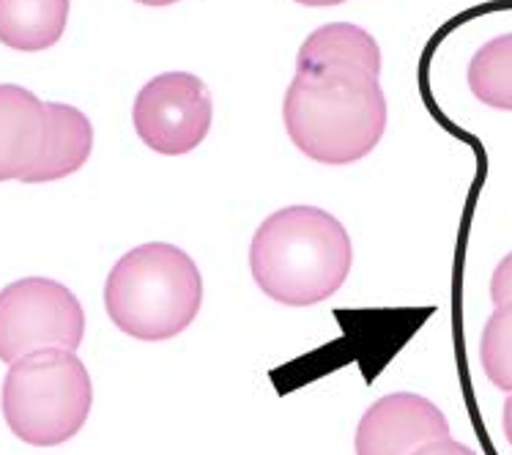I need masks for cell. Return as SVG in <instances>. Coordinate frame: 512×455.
Returning a JSON list of instances; mask_svg holds the SVG:
<instances>
[{
    "label": "cell",
    "mask_w": 512,
    "mask_h": 455,
    "mask_svg": "<svg viewBox=\"0 0 512 455\" xmlns=\"http://www.w3.org/2000/svg\"><path fill=\"white\" fill-rule=\"evenodd\" d=\"M354 264L343 223L318 206H285L269 214L250 244V269L263 294L307 307L337 294Z\"/></svg>",
    "instance_id": "obj_1"
},
{
    "label": "cell",
    "mask_w": 512,
    "mask_h": 455,
    "mask_svg": "<svg viewBox=\"0 0 512 455\" xmlns=\"http://www.w3.org/2000/svg\"><path fill=\"white\" fill-rule=\"evenodd\" d=\"M203 277L184 250L168 242L140 244L107 275V316L135 340H170L198 318Z\"/></svg>",
    "instance_id": "obj_2"
},
{
    "label": "cell",
    "mask_w": 512,
    "mask_h": 455,
    "mask_svg": "<svg viewBox=\"0 0 512 455\" xmlns=\"http://www.w3.org/2000/svg\"><path fill=\"white\" fill-rule=\"evenodd\" d=\"M387 96L378 80L293 77L283 99L288 138L321 165H351L376 149L387 132Z\"/></svg>",
    "instance_id": "obj_3"
},
{
    "label": "cell",
    "mask_w": 512,
    "mask_h": 455,
    "mask_svg": "<svg viewBox=\"0 0 512 455\" xmlns=\"http://www.w3.org/2000/svg\"><path fill=\"white\" fill-rule=\"evenodd\" d=\"M3 417L31 447H58L80 434L91 414L94 384L83 360L66 349H42L9 365Z\"/></svg>",
    "instance_id": "obj_4"
},
{
    "label": "cell",
    "mask_w": 512,
    "mask_h": 455,
    "mask_svg": "<svg viewBox=\"0 0 512 455\" xmlns=\"http://www.w3.org/2000/svg\"><path fill=\"white\" fill-rule=\"evenodd\" d=\"M83 335L80 299L50 277H25L0 291V360L6 365L42 349L74 351Z\"/></svg>",
    "instance_id": "obj_5"
},
{
    "label": "cell",
    "mask_w": 512,
    "mask_h": 455,
    "mask_svg": "<svg viewBox=\"0 0 512 455\" xmlns=\"http://www.w3.org/2000/svg\"><path fill=\"white\" fill-rule=\"evenodd\" d=\"M214 118L209 85L189 72H168L148 80L135 99L132 121L148 149L181 157L206 140Z\"/></svg>",
    "instance_id": "obj_6"
},
{
    "label": "cell",
    "mask_w": 512,
    "mask_h": 455,
    "mask_svg": "<svg viewBox=\"0 0 512 455\" xmlns=\"http://www.w3.org/2000/svg\"><path fill=\"white\" fill-rule=\"evenodd\" d=\"M447 436L450 423L436 403L414 392H392L373 403L359 420L356 455H411Z\"/></svg>",
    "instance_id": "obj_7"
},
{
    "label": "cell",
    "mask_w": 512,
    "mask_h": 455,
    "mask_svg": "<svg viewBox=\"0 0 512 455\" xmlns=\"http://www.w3.org/2000/svg\"><path fill=\"white\" fill-rule=\"evenodd\" d=\"M296 75L313 80H378L381 50L376 39L351 22H329L304 39Z\"/></svg>",
    "instance_id": "obj_8"
},
{
    "label": "cell",
    "mask_w": 512,
    "mask_h": 455,
    "mask_svg": "<svg viewBox=\"0 0 512 455\" xmlns=\"http://www.w3.org/2000/svg\"><path fill=\"white\" fill-rule=\"evenodd\" d=\"M44 102L22 85H0V181H22L42 157Z\"/></svg>",
    "instance_id": "obj_9"
},
{
    "label": "cell",
    "mask_w": 512,
    "mask_h": 455,
    "mask_svg": "<svg viewBox=\"0 0 512 455\" xmlns=\"http://www.w3.org/2000/svg\"><path fill=\"white\" fill-rule=\"evenodd\" d=\"M44 116H47L44 151L22 184L66 179L83 168L94 151V127L83 110L61 102H44Z\"/></svg>",
    "instance_id": "obj_10"
},
{
    "label": "cell",
    "mask_w": 512,
    "mask_h": 455,
    "mask_svg": "<svg viewBox=\"0 0 512 455\" xmlns=\"http://www.w3.org/2000/svg\"><path fill=\"white\" fill-rule=\"evenodd\" d=\"M69 0H0V42L17 53H42L66 31Z\"/></svg>",
    "instance_id": "obj_11"
},
{
    "label": "cell",
    "mask_w": 512,
    "mask_h": 455,
    "mask_svg": "<svg viewBox=\"0 0 512 455\" xmlns=\"http://www.w3.org/2000/svg\"><path fill=\"white\" fill-rule=\"evenodd\" d=\"M469 88L482 105L512 113V33L496 36L474 53Z\"/></svg>",
    "instance_id": "obj_12"
},
{
    "label": "cell",
    "mask_w": 512,
    "mask_h": 455,
    "mask_svg": "<svg viewBox=\"0 0 512 455\" xmlns=\"http://www.w3.org/2000/svg\"><path fill=\"white\" fill-rule=\"evenodd\" d=\"M480 362L493 387L512 392V302L496 305L482 329Z\"/></svg>",
    "instance_id": "obj_13"
},
{
    "label": "cell",
    "mask_w": 512,
    "mask_h": 455,
    "mask_svg": "<svg viewBox=\"0 0 512 455\" xmlns=\"http://www.w3.org/2000/svg\"><path fill=\"white\" fill-rule=\"evenodd\" d=\"M491 299L493 305H504L512 302V253L504 255L502 264L496 266L491 277Z\"/></svg>",
    "instance_id": "obj_14"
},
{
    "label": "cell",
    "mask_w": 512,
    "mask_h": 455,
    "mask_svg": "<svg viewBox=\"0 0 512 455\" xmlns=\"http://www.w3.org/2000/svg\"><path fill=\"white\" fill-rule=\"evenodd\" d=\"M411 455H477L471 447L460 445L455 439H436V442H428V445H422L419 450H414Z\"/></svg>",
    "instance_id": "obj_15"
},
{
    "label": "cell",
    "mask_w": 512,
    "mask_h": 455,
    "mask_svg": "<svg viewBox=\"0 0 512 455\" xmlns=\"http://www.w3.org/2000/svg\"><path fill=\"white\" fill-rule=\"evenodd\" d=\"M502 425H504V436L512 447V395L504 401V414H502Z\"/></svg>",
    "instance_id": "obj_16"
},
{
    "label": "cell",
    "mask_w": 512,
    "mask_h": 455,
    "mask_svg": "<svg viewBox=\"0 0 512 455\" xmlns=\"http://www.w3.org/2000/svg\"><path fill=\"white\" fill-rule=\"evenodd\" d=\"M302 6H310V9H329V6H343L345 0H296Z\"/></svg>",
    "instance_id": "obj_17"
},
{
    "label": "cell",
    "mask_w": 512,
    "mask_h": 455,
    "mask_svg": "<svg viewBox=\"0 0 512 455\" xmlns=\"http://www.w3.org/2000/svg\"><path fill=\"white\" fill-rule=\"evenodd\" d=\"M137 3L151 6V9H165V6H173V3H178V0H137Z\"/></svg>",
    "instance_id": "obj_18"
}]
</instances>
